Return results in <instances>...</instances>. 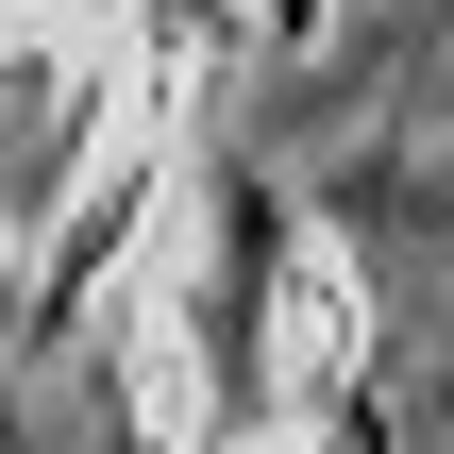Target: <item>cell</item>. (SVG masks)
Returning <instances> with one entry per match:
<instances>
[{
    "label": "cell",
    "mask_w": 454,
    "mask_h": 454,
    "mask_svg": "<svg viewBox=\"0 0 454 454\" xmlns=\"http://www.w3.org/2000/svg\"><path fill=\"white\" fill-rule=\"evenodd\" d=\"M202 17H219V0H202Z\"/></svg>",
    "instance_id": "obj_1"
}]
</instances>
